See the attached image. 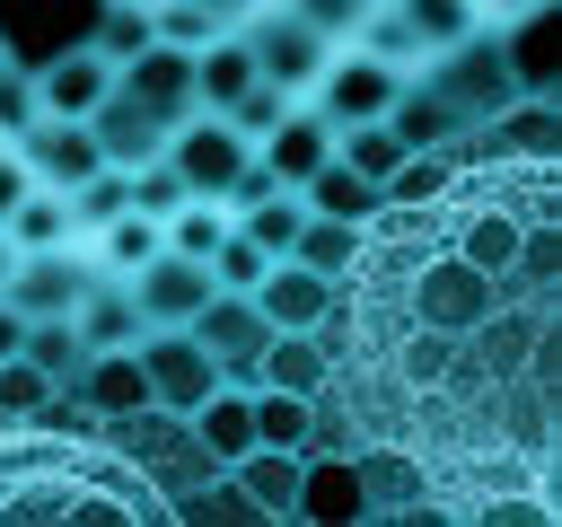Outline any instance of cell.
Here are the masks:
<instances>
[{
	"mask_svg": "<svg viewBox=\"0 0 562 527\" xmlns=\"http://www.w3.org/2000/svg\"><path fill=\"white\" fill-rule=\"evenodd\" d=\"M202 202H220V184L237 176V158H246V132L228 123V114H211V105H193L184 123H167V149H158Z\"/></svg>",
	"mask_w": 562,
	"mask_h": 527,
	"instance_id": "obj_6",
	"label": "cell"
},
{
	"mask_svg": "<svg viewBox=\"0 0 562 527\" xmlns=\"http://www.w3.org/2000/svg\"><path fill=\"white\" fill-rule=\"evenodd\" d=\"M9 264H18V246H9V228H0V281H9Z\"/></svg>",
	"mask_w": 562,
	"mask_h": 527,
	"instance_id": "obj_49",
	"label": "cell"
},
{
	"mask_svg": "<svg viewBox=\"0 0 562 527\" xmlns=\"http://www.w3.org/2000/svg\"><path fill=\"white\" fill-rule=\"evenodd\" d=\"M149 35H158V44H184V53H193V44H211V35H220V18H211L202 0H167V9H149Z\"/></svg>",
	"mask_w": 562,
	"mask_h": 527,
	"instance_id": "obj_43",
	"label": "cell"
},
{
	"mask_svg": "<svg viewBox=\"0 0 562 527\" xmlns=\"http://www.w3.org/2000/svg\"><path fill=\"white\" fill-rule=\"evenodd\" d=\"M246 79H255V53H246L237 35H211V44H193V105H228Z\"/></svg>",
	"mask_w": 562,
	"mask_h": 527,
	"instance_id": "obj_28",
	"label": "cell"
},
{
	"mask_svg": "<svg viewBox=\"0 0 562 527\" xmlns=\"http://www.w3.org/2000/svg\"><path fill=\"white\" fill-rule=\"evenodd\" d=\"M553 149H474L378 202L316 325L360 448H395L448 527L562 518L553 466Z\"/></svg>",
	"mask_w": 562,
	"mask_h": 527,
	"instance_id": "obj_1",
	"label": "cell"
},
{
	"mask_svg": "<svg viewBox=\"0 0 562 527\" xmlns=\"http://www.w3.org/2000/svg\"><path fill=\"white\" fill-rule=\"evenodd\" d=\"M290 9H299V18L316 26V35H334V44H342V35H351V26H360V18L378 9V0H290Z\"/></svg>",
	"mask_w": 562,
	"mask_h": 527,
	"instance_id": "obj_45",
	"label": "cell"
},
{
	"mask_svg": "<svg viewBox=\"0 0 562 527\" xmlns=\"http://www.w3.org/2000/svg\"><path fill=\"white\" fill-rule=\"evenodd\" d=\"M88 132H97V158H105V167H140V158L167 149V123H158L123 79H105V97L88 105Z\"/></svg>",
	"mask_w": 562,
	"mask_h": 527,
	"instance_id": "obj_12",
	"label": "cell"
},
{
	"mask_svg": "<svg viewBox=\"0 0 562 527\" xmlns=\"http://www.w3.org/2000/svg\"><path fill=\"white\" fill-rule=\"evenodd\" d=\"M123 202H132V167H88L79 184H61V211H70V228H105Z\"/></svg>",
	"mask_w": 562,
	"mask_h": 527,
	"instance_id": "obj_31",
	"label": "cell"
},
{
	"mask_svg": "<svg viewBox=\"0 0 562 527\" xmlns=\"http://www.w3.org/2000/svg\"><path fill=\"white\" fill-rule=\"evenodd\" d=\"M123 281H132V299H140V325H184V316L211 299V264H193V255H176V246H158V255L132 264Z\"/></svg>",
	"mask_w": 562,
	"mask_h": 527,
	"instance_id": "obj_11",
	"label": "cell"
},
{
	"mask_svg": "<svg viewBox=\"0 0 562 527\" xmlns=\"http://www.w3.org/2000/svg\"><path fill=\"white\" fill-rule=\"evenodd\" d=\"M184 422H193L202 457H220V466H237V457L255 448V404H246V386H228V378H220V386H211V395H202Z\"/></svg>",
	"mask_w": 562,
	"mask_h": 527,
	"instance_id": "obj_21",
	"label": "cell"
},
{
	"mask_svg": "<svg viewBox=\"0 0 562 527\" xmlns=\"http://www.w3.org/2000/svg\"><path fill=\"white\" fill-rule=\"evenodd\" d=\"M53 404H61V386L35 369V360H0V430H18V422H53Z\"/></svg>",
	"mask_w": 562,
	"mask_h": 527,
	"instance_id": "obj_30",
	"label": "cell"
},
{
	"mask_svg": "<svg viewBox=\"0 0 562 527\" xmlns=\"http://www.w3.org/2000/svg\"><path fill=\"white\" fill-rule=\"evenodd\" d=\"M351 246H360V228H351V220H325V211H307V220H299V237H290V264H307V272L342 281Z\"/></svg>",
	"mask_w": 562,
	"mask_h": 527,
	"instance_id": "obj_33",
	"label": "cell"
},
{
	"mask_svg": "<svg viewBox=\"0 0 562 527\" xmlns=\"http://www.w3.org/2000/svg\"><path fill=\"white\" fill-rule=\"evenodd\" d=\"M184 334L220 360V378H255V351L272 343V325H263V307H255L246 290H211V299L184 316Z\"/></svg>",
	"mask_w": 562,
	"mask_h": 527,
	"instance_id": "obj_8",
	"label": "cell"
},
{
	"mask_svg": "<svg viewBox=\"0 0 562 527\" xmlns=\"http://www.w3.org/2000/svg\"><path fill=\"white\" fill-rule=\"evenodd\" d=\"M0 228H9V246H70V237H79L53 184H26V193H18V211H9Z\"/></svg>",
	"mask_w": 562,
	"mask_h": 527,
	"instance_id": "obj_32",
	"label": "cell"
},
{
	"mask_svg": "<svg viewBox=\"0 0 562 527\" xmlns=\"http://www.w3.org/2000/svg\"><path fill=\"white\" fill-rule=\"evenodd\" d=\"M70 386H79V404H88V413H105V422H132V413H149V369H140V351H132V343H114V351H88Z\"/></svg>",
	"mask_w": 562,
	"mask_h": 527,
	"instance_id": "obj_14",
	"label": "cell"
},
{
	"mask_svg": "<svg viewBox=\"0 0 562 527\" xmlns=\"http://www.w3.org/2000/svg\"><path fill=\"white\" fill-rule=\"evenodd\" d=\"M325 158H334V123H325V114H299V105H290V114L263 132V167H272L281 184H307Z\"/></svg>",
	"mask_w": 562,
	"mask_h": 527,
	"instance_id": "obj_20",
	"label": "cell"
},
{
	"mask_svg": "<svg viewBox=\"0 0 562 527\" xmlns=\"http://www.w3.org/2000/svg\"><path fill=\"white\" fill-rule=\"evenodd\" d=\"M26 114H35V70H26V53L0 44V132H18Z\"/></svg>",
	"mask_w": 562,
	"mask_h": 527,
	"instance_id": "obj_44",
	"label": "cell"
},
{
	"mask_svg": "<svg viewBox=\"0 0 562 527\" xmlns=\"http://www.w3.org/2000/svg\"><path fill=\"white\" fill-rule=\"evenodd\" d=\"M501 61H509L518 97H553V0H536V9H518V18H509Z\"/></svg>",
	"mask_w": 562,
	"mask_h": 527,
	"instance_id": "obj_19",
	"label": "cell"
},
{
	"mask_svg": "<svg viewBox=\"0 0 562 527\" xmlns=\"http://www.w3.org/2000/svg\"><path fill=\"white\" fill-rule=\"evenodd\" d=\"M228 474L255 501V518H290V501H299V448H246Z\"/></svg>",
	"mask_w": 562,
	"mask_h": 527,
	"instance_id": "obj_23",
	"label": "cell"
},
{
	"mask_svg": "<svg viewBox=\"0 0 562 527\" xmlns=\"http://www.w3.org/2000/svg\"><path fill=\"white\" fill-rule=\"evenodd\" d=\"M290 518H325V527L369 518L360 466H351V457H299V501H290Z\"/></svg>",
	"mask_w": 562,
	"mask_h": 527,
	"instance_id": "obj_16",
	"label": "cell"
},
{
	"mask_svg": "<svg viewBox=\"0 0 562 527\" xmlns=\"http://www.w3.org/2000/svg\"><path fill=\"white\" fill-rule=\"evenodd\" d=\"M307 88H316V114L342 132V123H378V114L395 105L404 70H395V61H378V53H342V61H325Z\"/></svg>",
	"mask_w": 562,
	"mask_h": 527,
	"instance_id": "obj_7",
	"label": "cell"
},
{
	"mask_svg": "<svg viewBox=\"0 0 562 527\" xmlns=\"http://www.w3.org/2000/svg\"><path fill=\"white\" fill-rule=\"evenodd\" d=\"M158 228H167V246H176V255H193V264H211V246H220V237H228V220H220V211H211V202H202V193H193V202H184V211H167V220H158Z\"/></svg>",
	"mask_w": 562,
	"mask_h": 527,
	"instance_id": "obj_40",
	"label": "cell"
},
{
	"mask_svg": "<svg viewBox=\"0 0 562 527\" xmlns=\"http://www.w3.org/2000/svg\"><path fill=\"white\" fill-rule=\"evenodd\" d=\"M202 509H211V518H255V501H246V492H237V483H228V492H211V501H202Z\"/></svg>",
	"mask_w": 562,
	"mask_h": 527,
	"instance_id": "obj_47",
	"label": "cell"
},
{
	"mask_svg": "<svg viewBox=\"0 0 562 527\" xmlns=\"http://www.w3.org/2000/svg\"><path fill=\"white\" fill-rule=\"evenodd\" d=\"M123 88H132L158 123H184V114H193V53H184V44H140L132 70H123Z\"/></svg>",
	"mask_w": 562,
	"mask_h": 527,
	"instance_id": "obj_15",
	"label": "cell"
},
{
	"mask_svg": "<svg viewBox=\"0 0 562 527\" xmlns=\"http://www.w3.org/2000/svg\"><path fill=\"white\" fill-rule=\"evenodd\" d=\"M237 44L255 53V79H272V88H290V97L334 61V35H316L290 0H263V9L246 18V35H237Z\"/></svg>",
	"mask_w": 562,
	"mask_h": 527,
	"instance_id": "obj_3",
	"label": "cell"
},
{
	"mask_svg": "<svg viewBox=\"0 0 562 527\" xmlns=\"http://www.w3.org/2000/svg\"><path fill=\"white\" fill-rule=\"evenodd\" d=\"M140 369H149V413H193L220 386V360L184 334V325H140Z\"/></svg>",
	"mask_w": 562,
	"mask_h": 527,
	"instance_id": "obj_4",
	"label": "cell"
},
{
	"mask_svg": "<svg viewBox=\"0 0 562 527\" xmlns=\"http://www.w3.org/2000/svg\"><path fill=\"white\" fill-rule=\"evenodd\" d=\"M334 141H342L334 158H342V167H360L369 184H386V167L404 158V141H395V123H386V114H378V123H342Z\"/></svg>",
	"mask_w": 562,
	"mask_h": 527,
	"instance_id": "obj_37",
	"label": "cell"
},
{
	"mask_svg": "<svg viewBox=\"0 0 562 527\" xmlns=\"http://www.w3.org/2000/svg\"><path fill=\"white\" fill-rule=\"evenodd\" d=\"M97 237H105V264H114V272H132V264H149V255L167 246V228H158L149 211H132V202H123V211H114Z\"/></svg>",
	"mask_w": 562,
	"mask_h": 527,
	"instance_id": "obj_38",
	"label": "cell"
},
{
	"mask_svg": "<svg viewBox=\"0 0 562 527\" xmlns=\"http://www.w3.org/2000/svg\"><path fill=\"white\" fill-rule=\"evenodd\" d=\"M430 88H439L465 123H492V114L518 97V79H509V61H501V35H483V26H474L465 44H448V53H439Z\"/></svg>",
	"mask_w": 562,
	"mask_h": 527,
	"instance_id": "obj_5",
	"label": "cell"
},
{
	"mask_svg": "<svg viewBox=\"0 0 562 527\" xmlns=\"http://www.w3.org/2000/svg\"><path fill=\"white\" fill-rule=\"evenodd\" d=\"M299 202H307V211H325V220H351V228H360V220L378 211V184H369L360 167H342V158H325V167H316V176L299 184Z\"/></svg>",
	"mask_w": 562,
	"mask_h": 527,
	"instance_id": "obj_26",
	"label": "cell"
},
{
	"mask_svg": "<svg viewBox=\"0 0 562 527\" xmlns=\"http://www.w3.org/2000/svg\"><path fill=\"white\" fill-rule=\"evenodd\" d=\"M184 202H193V184H184L167 158H140V167H132V211L167 220V211H184Z\"/></svg>",
	"mask_w": 562,
	"mask_h": 527,
	"instance_id": "obj_42",
	"label": "cell"
},
{
	"mask_svg": "<svg viewBox=\"0 0 562 527\" xmlns=\"http://www.w3.org/2000/svg\"><path fill=\"white\" fill-rule=\"evenodd\" d=\"M26 184H35V176H26V158H18V149H0V220L18 211V193H26Z\"/></svg>",
	"mask_w": 562,
	"mask_h": 527,
	"instance_id": "obj_46",
	"label": "cell"
},
{
	"mask_svg": "<svg viewBox=\"0 0 562 527\" xmlns=\"http://www.w3.org/2000/svg\"><path fill=\"white\" fill-rule=\"evenodd\" d=\"M299 457H360V430H351V413H342L334 378L307 395V439H299Z\"/></svg>",
	"mask_w": 562,
	"mask_h": 527,
	"instance_id": "obj_36",
	"label": "cell"
},
{
	"mask_svg": "<svg viewBox=\"0 0 562 527\" xmlns=\"http://www.w3.org/2000/svg\"><path fill=\"white\" fill-rule=\"evenodd\" d=\"M18 360H35L53 386H70V378H79V360H88V343H79V325H70V316H26V325H18Z\"/></svg>",
	"mask_w": 562,
	"mask_h": 527,
	"instance_id": "obj_27",
	"label": "cell"
},
{
	"mask_svg": "<svg viewBox=\"0 0 562 527\" xmlns=\"http://www.w3.org/2000/svg\"><path fill=\"white\" fill-rule=\"evenodd\" d=\"M246 299L263 307V325H272V334H316V325L334 316V281H325V272H307V264H290V255H281V264H263V281H255Z\"/></svg>",
	"mask_w": 562,
	"mask_h": 527,
	"instance_id": "obj_13",
	"label": "cell"
},
{
	"mask_svg": "<svg viewBox=\"0 0 562 527\" xmlns=\"http://www.w3.org/2000/svg\"><path fill=\"white\" fill-rule=\"evenodd\" d=\"M18 158H26V176H35V184H53V193H61V184H79L88 167H105V158H97L88 114H44V105L18 123Z\"/></svg>",
	"mask_w": 562,
	"mask_h": 527,
	"instance_id": "obj_9",
	"label": "cell"
},
{
	"mask_svg": "<svg viewBox=\"0 0 562 527\" xmlns=\"http://www.w3.org/2000/svg\"><path fill=\"white\" fill-rule=\"evenodd\" d=\"M0 518L9 527H61V518H176V501L149 483V466L61 439L53 422H18L0 430Z\"/></svg>",
	"mask_w": 562,
	"mask_h": 527,
	"instance_id": "obj_2",
	"label": "cell"
},
{
	"mask_svg": "<svg viewBox=\"0 0 562 527\" xmlns=\"http://www.w3.org/2000/svg\"><path fill=\"white\" fill-rule=\"evenodd\" d=\"M105 79H114V61L88 53V44L44 53V70H35V105H44V114H88V105L105 97Z\"/></svg>",
	"mask_w": 562,
	"mask_h": 527,
	"instance_id": "obj_17",
	"label": "cell"
},
{
	"mask_svg": "<svg viewBox=\"0 0 562 527\" xmlns=\"http://www.w3.org/2000/svg\"><path fill=\"white\" fill-rule=\"evenodd\" d=\"M18 325H26V316H18V307H9V299H0V360H9V351H18Z\"/></svg>",
	"mask_w": 562,
	"mask_h": 527,
	"instance_id": "obj_48",
	"label": "cell"
},
{
	"mask_svg": "<svg viewBox=\"0 0 562 527\" xmlns=\"http://www.w3.org/2000/svg\"><path fill=\"white\" fill-rule=\"evenodd\" d=\"M334 378V351H325V334H272L263 351H255V386H290V395H316Z\"/></svg>",
	"mask_w": 562,
	"mask_h": 527,
	"instance_id": "obj_22",
	"label": "cell"
},
{
	"mask_svg": "<svg viewBox=\"0 0 562 527\" xmlns=\"http://www.w3.org/2000/svg\"><path fill=\"white\" fill-rule=\"evenodd\" d=\"M395 18L413 35V53H448L483 26V0H395Z\"/></svg>",
	"mask_w": 562,
	"mask_h": 527,
	"instance_id": "obj_25",
	"label": "cell"
},
{
	"mask_svg": "<svg viewBox=\"0 0 562 527\" xmlns=\"http://www.w3.org/2000/svg\"><path fill=\"white\" fill-rule=\"evenodd\" d=\"M263 264H281V255H263L246 228H228V237L211 246V290H255V281H263Z\"/></svg>",
	"mask_w": 562,
	"mask_h": 527,
	"instance_id": "obj_41",
	"label": "cell"
},
{
	"mask_svg": "<svg viewBox=\"0 0 562 527\" xmlns=\"http://www.w3.org/2000/svg\"><path fill=\"white\" fill-rule=\"evenodd\" d=\"M140 44H158V35H149V0H97V9H88V53L132 61Z\"/></svg>",
	"mask_w": 562,
	"mask_h": 527,
	"instance_id": "obj_29",
	"label": "cell"
},
{
	"mask_svg": "<svg viewBox=\"0 0 562 527\" xmlns=\"http://www.w3.org/2000/svg\"><path fill=\"white\" fill-rule=\"evenodd\" d=\"M386 123H395V141H404V149H439V141H457V132H465V114H457L439 88H395Z\"/></svg>",
	"mask_w": 562,
	"mask_h": 527,
	"instance_id": "obj_24",
	"label": "cell"
},
{
	"mask_svg": "<svg viewBox=\"0 0 562 527\" xmlns=\"http://www.w3.org/2000/svg\"><path fill=\"white\" fill-rule=\"evenodd\" d=\"M211 114H228V123H237L246 141H263V132H272V123L290 114V88H272V79H246V88H237L228 105H211Z\"/></svg>",
	"mask_w": 562,
	"mask_h": 527,
	"instance_id": "obj_39",
	"label": "cell"
},
{
	"mask_svg": "<svg viewBox=\"0 0 562 527\" xmlns=\"http://www.w3.org/2000/svg\"><path fill=\"white\" fill-rule=\"evenodd\" d=\"M246 404H255V448H299V439H307V395H290V386H246Z\"/></svg>",
	"mask_w": 562,
	"mask_h": 527,
	"instance_id": "obj_35",
	"label": "cell"
},
{
	"mask_svg": "<svg viewBox=\"0 0 562 527\" xmlns=\"http://www.w3.org/2000/svg\"><path fill=\"white\" fill-rule=\"evenodd\" d=\"M70 325H79V343H88V351H114V343H140V299H132V281H123V272H97V281L79 290V307H70Z\"/></svg>",
	"mask_w": 562,
	"mask_h": 527,
	"instance_id": "obj_18",
	"label": "cell"
},
{
	"mask_svg": "<svg viewBox=\"0 0 562 527\" xmlns=\"http://www.w3.org/2000/svg\"><path fill=\"white\" fill-rule=\"evenodd\" d=\"M88 281H97V264H70V246H18L0 299H9L18 316H70Z\"/></svg>",
	"mask_w": 562,
	"mask_h": 527,
	"instance_id": "obj_10",
	"label": "cell"
},
{
	"mask_svg": "<svg viewBox=\"0 0 562 527\" xmlns=\"http://www.w3.org/2000/svg\"><path fill=\"white\" fill-rule=\"evenodd\" d=\"M299 220H307V202H299V184H272L263 202H246L237 211V228L263 246V255H290V237H299Z\"/></svg>",
	"mask_w": 562,
	"mask_h": 527,
	"instance_id": "obj_34",
	"label": "cell"
}]
</instances>
